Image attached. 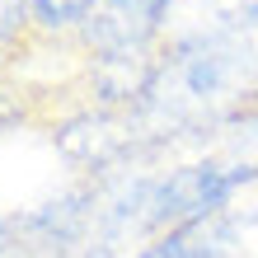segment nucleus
Listing matches in <instances>:
<instances>
[]
</instances>
